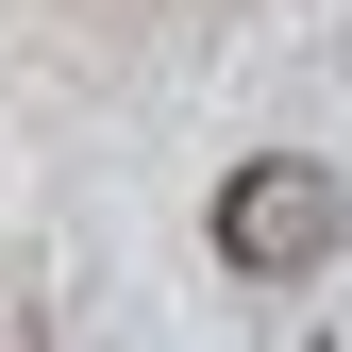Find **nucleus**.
<instances>
[{
  "label": "nucleus",
  "mask_w": 352,
  "mask_h": 352,
  "mask_svg": "<svg viewBox=\"0 0 352 352\" xmlns=\"http://www.w3.org/2000/svg\"><path fill=\"white\" fill-rule=\"evenodd\" d=\"M218 252L235 269H319L336 252V168H235L218 185Z\"/></svg>",
  "instance_id": "nucleus-1"
}]
</instances>
